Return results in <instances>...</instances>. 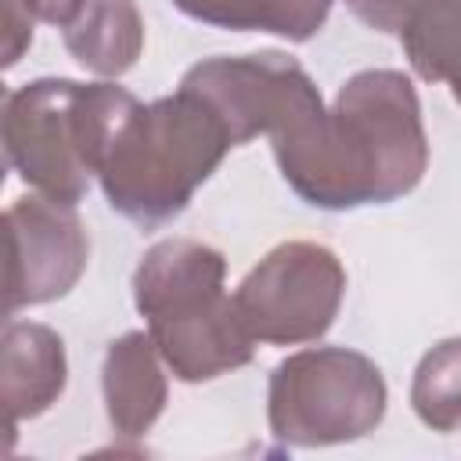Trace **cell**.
Listing matches in <instances>:
<instances>
[{"mask_svg": "<svg viewBox=\"0 0 461 461\" xmlns=\"http://www.w3.org/2000/svg\"><path fill=\"white\" fill-rule=\"evenodd\" d=\"M270 144L285 184L328 212L400 202L429 169L421 101L396 68L353 72L331 108Z\"/></svg>", "mask_w": 461, "mask_h": 461, "instance_id": "1", "label": "cell"}, {"mask_svg": "<svg viewBox=\"0 0 461 461\" xmlns=\"http://www.w3.org/2000/svg\"><path fill=\"white\" fill-rule=\"evenodd\" d=\"M223 281L227 256L198 238H162L133 270V306L184 385L223 378L256 357V339Z\"/></svg>", "mask_w": 461, "mask_h": 461, "instance_id": "2", "label": "cell"}, {"mask_svg": "<svg viewBox=\"0 0 461 461\" xmlns=\"http://www.w3.org/2000/svg\"><path fill=\"white\" fill-rule=\"evenodd\" d=\"M230 148L220 115L202 97L176 86L169 97L137 101L119 122L97 180L119 216L151 230L191 205L194 191L216 173Z\"/></svg>", "mask_w": 461, "mask_h": 461, "instance_id": "3", "label": "cell"}, {"mask_svg": "<svg viewBox=\"0 0 461 461\" xmlns=\"http://www.w3.org/2000/svg\"><path fill=\"white\" fill-rule=\"evenodd\" d=\"M133 108L137 97L115 83H79L65 76L22 83L4 97L7 166L36 194L79 205L119 122Z\"/></svg>", "mask_w": 461, "mask_h": 461, "instance_id": "4", "label": "cell"}, {"mask_svg": "<svg viewBox=\"0 0 461 461\" xmlns=\"http://www.w3.org/2000/svg\"><path fill=\"white\" fill-rule=\"evenodd\" d=\"M389 389L378 364L346 346L288 353L267 382V421L285 447H339L364 439L385 418Z\"/></svg>", "mask_w": 461, "mask_h": 461, "instance_id": "5", "label": "cell"}, {"mask_svg": "<svg viewBox=\"0 0 461 461\" xmlns=\"http://www.w3.org/2000/svg\"><path fill=\"white\" fill-rule=\"evenodd\" d=\"M180 86L220 115L234 148L259 133L270 140L285 137L324 112V97L310 72L281 50L205 58L184 72Z\"/></svg>", "mask_w": 461, "mask_h": 461, "instance_id": "6", "label": "cell"}, {"mask_svg": "<svg viewBox=\"0 0 461 461\" xmlns=\"http://www.w3.org/2000/svg\"><path fill=\"white\" fill-rule=\"evenodd\" d=\"M346 299V267L321 241L274 245L238 285L234 303L256 342H317Z\"/></svg>", "mask_w": 461, "mask_h": 461, "instance_id": "7", "label": "cell"}, {"mask_svg": "<svg viewBox=\"0 0 461 461\" xmlns=\"http://www.w3.org/2000/svg\"><path fill=\"white\" fill-rule=\"evenodd\" d=\"M7 230V288L4 310L14 317L29 306H47L68 295L90 259V238L76 205L47 194L14 198L4 212Z\"/></svg>", "mask_w": 461, "mask_h": 461, "instance_id": "8", "label": "cell"}, {"mask_svg": "<svg viewBox=\"0 0 461 461\" xmlns=\"http://www.w3.org/2000/svg\"><path fill=\"white\" fill-rule=\"evenodd\" d=\"M68 385L65 342L50 324L7 321L0 335V403L7 411V439L18 425L50 411Z\"/></svg>", "mask_w": 461, "mask_h": 461, "instance_id": "9", "label": "cell"}, {"mask_svg": "<svg viewBox=\"0 0 461 461\" xmlns=\"http://www.w3.org/2000/svg\"><path fill=\"white\" fill-rule=\"evenodd\" d=\"M166 360L151 339V331H122L108 342L104 364H101V396L108 425L137 439L144 436L166 411Z\"/></svg>", "mask_w": 461, "mask_h": 461, "instance_id": "10", "label": "cell"}, {"mask_svg": "<svg viewBox=\"0 0 461 461\" xmlns=\"http://www.w3.org/2000/svg\"><path fill=\"white\" fill-rule=\"evenodd\" d=\"M65 50L94 76H126L144 50V18L133 0H83L72 25L61 29Z\"/></svg>", "mask_w": 461, "mask_h": 461, "instance_id": "11", "label": "cell"}, {"mask_svg": "<svg viewBox=\"0 0 461 461\" xmlns=\"http://www.w3.org/2000/svg\"><path fill=\"white\" fill-rule=\"evenodd\" d=\"M335 0H173V7L202 25L227 32H270L288 43L313 40Z\"/></svg>", "mask_w": 461, "mask_h": 461, "instance_id": "12", "label": "cell"}, {"mask_svg": "<svg viewBox=\"0 0 461 461\" xmlns=\"http://www.w3.org/2000/svg\"><path fill=\"white\" fill-rule=\"evenodd\" d=\"M411 68L425 83H447L461 104V0H439L400 32Z\"/></svg>", "mask_w": 461, "mask_h": 461, "instance_id": "13", "label": "cell"}, {"mask_svg": "<svg viewBox=\"0 0 461 461\" xmlns=\"http://www.w3.org/2000/svg\"><path fill=\"white\" fill-rule=\"evenodd\" d=\"M411 407L432 432H454L461 425V335L436 342L414 367Z\"/></svg>", "mask_w": 461, "mask_h": 461, "instance_id": "14", "label": "cell"}, {"mask_svg": "<svg viewBox=\"0 0 461 461\" xmlns=\"http://www.w3.org/2000/svg\"><path fill=\"white\" fill-rule=\"evenodd\" d=\"M432 4L439 0H346V7L367 25V29H378V32H403L421 11H429Z\"/></svg>", "mask_w": 461, "mask_h": 461, "instance_id": "15", "label": "cell"}, {"mask_svg": "<svg viewBox=\"0 0 461 461\" xmlns=\"http://www.w3.org/2000/svg\"><path fill=\"white\" fill-rule=\"evenodd\" d=\"M32 11L25 0H7V29H4V68L18 65V58L32 43Z\"/></svg>", "mask_w": 461, "mask_h": 461, "instance_id": "16", "label": "cell"}, {"mask_svg": "<svg viewBox=\"0 0 461 461\" xmlns=\"http://www.w3.org/2000/svg\"><path fill=\"white\" fill-rule=\"evenodd\" d=\"M25 4H29V11H32L40 22L58 25V29L72 25L76 14L83 11V0H25Z\"/></svg>", "mask_w": 461, "mask_h": 461, "instance_id": "17", "label": "cell"}]
</instances>
